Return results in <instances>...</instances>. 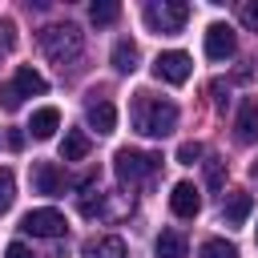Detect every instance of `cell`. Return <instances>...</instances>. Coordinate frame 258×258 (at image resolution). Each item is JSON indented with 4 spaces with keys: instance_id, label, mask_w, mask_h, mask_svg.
Listing matches in <instances>:
<instances>
[{
    "instance_id": "obj_21",
    "label": "cell",
    "mask_w": 258,
    "mask_h": 258,
    "mask_svg": "<svg viewBox=\"0 0 258 258\" xmlns=\"http://www.w3.org/2000/svg\"><path fill=\"white\" fill-rule=\"evenodd\" d=\"M12 198H16V177H12L8 165H0V214H8Z\"/></svg>"
},
{
    "instance_id": "obj_25",
    "label": "cell",
    "mask_w": 258,
    "mask_h": 258,
    "mask_svg": "<svg viewBox=\"0 0 258 258\" xmlns=\"http://www.w3.org/2000/svg\"><path fill=\"white\" fill-rule=\"evenodd\" d=\"M238 20H242V28L258 32V0H246V4L238 8Z\"/></svg>"
},
{
    "instance_id": "obj_16",
    "label": "cell",
    "mask_w": 258,
    "mask_h": 258,
    "mask_svg": "<svg viewBox=\"0 0 258 258\" xmlns=\"http://www.w3.org/2000/svg\"><path fill=\"white\" fill-rule=\"evenodd\" d=\"M238 141H258V101H242L238 109Z\"/></svg>"
},
{
    "instance_id": "obj_10",
    "label": "cell",
    "mask_w": 258,
    "mask_h": 258,
    "mask_svg": "<svg viewBox=\"0 0 258 258\" xmlns=\"http://www.w3.org/2000/svg\"><path fill=\"white\" fill-rule=\"evenodd\" d=\"M85 258H125V238L117 234H97L85 242Z\"/></svg>"
},
{
    "instance_id": "obj_28",
    "label": "cell",
    "mask_w": 258,
    "mask_h": 258,
    "mask_svg": "<svg viewBox=\"0 0 258 258\" xmlns=\"http://www.w3.org/2000/svg\"><path fill=\"white\" fill-rule=\"evenodd\" d=\"M250 173H254V177H258V161H254V165H250Z\"/></svg>"
},
{
    "instance_id": "obj_14",
    "label": "cell",
    "mask_w": 258,
    "mask_h": 258,
    "mask_svg": "<svg viewBox=\"0 0 258 258\" xmlns=\"http://www.w3.org/2000/svg\"><path fill=\"white\" fill-rule=\"evenodd\" d=\"M89 149H93V141H89L85 129H69L64 141H60V157H64V161H85Z\"/></svg>"
},
{
    "instance_id": "obj_12",
    "label": "cell",
    "mask_w": 258,
    "mask_h": 258,
    "mask_svg": "<svg viewBox=\"0 0 258 258\" xmlns=\"http://www.w3.org/2000/svg\"><path fill=\"white\" fill-rule=\"evenodd\" d=\"M12 85H16V93H20V97H40V93H48V81H44L32 64H20V69H16V77H12Z\"/></svg>"
},
{
    "instance_id": "obj_5",
    "label": "cell",
    "mask_w": 258,
    "mask_h": 258,
    "mask_svg": "<svg viewBox=\"0 0 258 258\" xmlns=\"http://www.w3.org/2000/svg\"><path fill=\"white\" fill-rule=\"evenodd\" d=\"M20 230L32 234V238H60V234L69 230V222H64L60 210L44 206V210H28V214L20 218Z\"/></svg>"
},
{
    "instance_id": "obj_30",
    "label": "cell",
    "mask_w": 258,
    "mask_h": 258,
    "mask_svg": "<svg viewBox=\"0 0 258 258\" xmlns=\"http://www.w3.org/2000/svg\"><path fill=\"white\" fill-rule=\"evenodd\" d=\"M0 52H4V48H0Z\"/></svg>"
},
{
    "instance_id": "obj_23",
    "label": "cell",
    "mask_w": 258,
    "mask_h": 258,
    "mask_svg": "<svg viewBox=\"0 0 258 258\" xmlns=\"http://www.w3.org/2000/svg\"><path fill=\"white\" fill-rule=\"evenodd\" d=\"M222 181H226V165H222L218 157H210V161H206V185H210V189H222Z\"/></svg>"
},
{
    "instance_id": "obj_20",
    "label": "cell",
    "mask_w": 258,
    "mask_h": 258,
    "mask_svg": "<svg viewBox=\"0 0 258 258\" xmlns=\"http://www.w3.org/2000/svg\"><path fill=\"white\" fill-rule=\"evenodd\" d=\"M198 258H238V250H234L226 238H210V242H202Z\"/></svg>"
},
{
    "instance_id": "obj_17",
    "label": "cell",
    "mask_w": 258,
    "mask_h": 258,
    "mask_svg": "<svg viewBox=\"0 0 258 258\" xmlns=\"http://www.w3.org/2000/svg\"><path fill=\"white\" fill-rule=\"evenodd\" d=\"M153 254H157V258H185V238H181L177 230H165V234H157Z\"/></svg>"
},
{
    "instance_id": "obj_22",
    "label": "cell",
    "mask_w": 258,
    "mask_h": 258,
    "mask_svg": "<svg viewBox=\"0 0 258 258\" xmlns=\"http://www.w3.org/2000/svg\"><path fill=\"white\" fill-rule=\"evenodd\" d=\"M202 153H206V149H202V141H181V145H177V161H181V165L202 161Z\"/></svg>"
},
{
    "instance_id": "obj_1",
    "label": "cell",
    "mask_w": 258,
    "mask_h": 258,
    "mask_svg": "<svg viewBox=\"0 0 258 258\" xmlns=\"http://www.w3.org/2000/svg\"><path fill=\"white\" fill-rule=\"evenodd\" d=\"M133 129L145 133V137H165V133H173V129H177V105H173V101H161V97H149V93H137Z\"/></svg>"
},
{
    "instance_id": "obj_8",
    "label": "cell",
    "mask_w": 258,
    "mask_h": 258,
    "mask_svg": "<svg viewBox=\"0 0 258 258\" xmlns=\"http://www.w3.org/2000/svg\"><path fill=\"white\" fill-rule=\"evenodd\" d=\"M32 189L44 198L64 194V169H56L52 161H32Z\"/></svg>"
},
{
    "instance_id": "obj_27",
    "label": "cell",
    "mask_w": 258,
    "mask_h": 258,
    "mask_svg": "<svg viewBox=\"0 0 258 258\" xmlns=\"http://www.w3.org/2000/svg\"><path fill=\"white\" fill-rule=\"evenodd\" d=\"M8 145H12V149H20V145H24V133H16V129H12V133H8Z\"/></svg>"
},
{
    "instance_id": "obj_24",
    "label": "cell",
    "mask_w": 258,
    "mask_h": 258,
    "mask_svg": "<svg viewBox=\"0 0 258 258\" xmlns=\"http://www.w3.org/2000/svg\"><path fill=\"white\" fill-rule=\"evenodd\" d=\"M20 101H24V97L16 93V85H12V81H8V85H0V109H4V113L20 109Z\"/></svg>"
},
{
    "instance_id": "obj_15",
    "label": "cell",
    "mask_w": 258,
    "mask_h": 258,
    "mask_svg": "<svg viewBox=\"0 0 258 258\" xmlns=\"http://www.w3.org/2000/svg\"><path fill=\"white\" fill-rule=\"evenodd\" d=\"M250 210H254V198H250V194H230L226 206H222V222H226V226H242V222L250 218Z\"/></svg>"
},
{
    "instance_id": "obj_13",
    "label": "cell",
    "mask_w": 258,
    "mask_h": 258,
    "mask_svg": "<svg viewBox=\"0 0 258 258\" xmlns=\"http://www.w3.org/2000/svg\"><path fill=\"white\" fill-rule=\"evenodd\" d=\"M60 129V113L52 109V105H44V109H36L32 113V121H28V133L36 137V141H44V137H52Z\"/></svg>"
},
{
    "instance_id": "obj_7",
    "label": "cell",
    "mask_w": 258,
    "mask_h": 258,
    "mask_svg": "<svg viewBox=\"0 0 258 258\" xmlns=\"http://www.w3.org/2000/svg\"><path fill=\"white\" fill-rule=\"evenodd\" d=\"M234 48H238V36H234V28L230 24H210L206 28V56L210 60H226V56H234Z\"/></svg>"
},
{
    "instance_id": "obj_9",
    "label": "cell",
    "mask_w": 258,
    "mask_h": 258,
    "mask_svg": "<svg viewBox=\"0 0 258 258\" xmlns=\"http://www.w3.org/2000/svg\"><path fill=\"white\" fill-rule=\"evenodd\" d=\"M169 210H173L177 218H198V210H202L198 185H189V181H177V185H173V194H169Z\"/></svg>"
},
{
    "instance_id": "obj_2",
    "label": "cell",
    "mask_w": 258,
    "mask_h": 258,
    "mask_svg": "<svg viewBox=\"0 0 258 258\" xmlns=\"http://www.w3.org/2000/svg\"><path fill=\"white\" fill-rule=\"evenodd\" d=\"M40 48H44V56L52 64L64 69V64H73L85 52V36H81L77 24H44L40 28Z\"/></svg>"
},
{
    "instance_id": "obj_29",
    "label": "cell",
    "mask_w": 258,
    "mask_h": 258,
    "mask_svg": "<svg viewBox=\"0 0 258 258\" xmlns=\"http://www.w3.org/2000/svg\"><path fill=\"white\" fill-rule=\"evenodd\" d=\"M254 238H258V230H254Z\"/></svg>"
},
{
    "instance_id": "obj_11",
    "label": "cell",
    "mask_w": 258,
    "mask_h": 258,
    "mask_svg": "<svg viewBox=\"0 0 258 258\" xmlns=\"http://www.w3.org/2000/svg\"><path fill=\"white\" fill-rule=\"evenodd\" d=\"M85 117H89V129H97V133H113V129H117V109H113V101H89Z\"/></svg>"
},
{
    "instance_id": "obj_26",
    "label": "cell",
    "mask_w": 258,
    "mask_h": 258,
    "mask_svg": "<svg viewBox=\"0 0 258 258\" xmlns=\"http://www.w3.org/2000/svg\"><path fill=\"white\" fill-rule=\"evenodd\" d=\"M4 258H32V254H28V246H24V242H12V246L4 250Z\"/></svg>"
},
{
    "instance_id": "obj_6",
    "label": "cell",
    "mask_w": 258,
    "mask_h": 258,
    "mask_svg": "<svg viewBox=\"0 0 258 258\" xmlns=\"http://www.w3.org/2000/svg\"><path fill=\"white\" fill-rule=\"evenodd\" d=\"M189 69H194V60H189V52H181V48L157 52V60H153V77H157V81H169V85L189 81Z\"/></svg>"
},
{
    "instance_id": "obj_19",
    "label": "cell",
    "mask_w": 258,
    "mask_h": 258,
    "mask_svg": "<svg viewBox=\"0 0 258 258\" xmlns=\"http://www.w3.org/2000/svg\"><path fill=\"white\" fill-rule=\"evenodd\" d=\"M117 16H121V4H117V0H93V4H89V20H93L97 28H101V24H113Z\"/></svg>"
},
{
    "instance_id": "obj_3",
    "label": "cell",
    "mask_w": 258,
    "mask_h": 258,
    "mask_svg": "<svg viewBox=\"0 0 258 258\" xmlns=\"http://www.w3.org/2000/svg\"><path fill=\"white\" fill-rule=\"evenodd\" d=\"M113 169L121 177V185H137L145 177H153L161 169V153H141V149H117Z\"/></svg>"
},
{
    "instance_id": "obj_18",
    "label": "cell",
    "mask_w": 258,
    "mask_h": 258,
    "mask_svg": "<svg viewBox=\"0 0 258 258\" xmlns=\"http://www.w3.org/2000/svg\"><path fill=\"white\" fill-rule=\"evenodd\" d=\"M113 69L117 73H133L137 69V44L133 40H117L113 44Z\"/></svg>"
},
{
    "instance_id": "obj_4",
    "label": "cell",
    "mask_w": 258,
    "mask_h": 258,
    "mask_svg": "<svg viewBox=\"0 0 258 258\" xmlns=\"http://www.w3.org/2000/svg\"><path fill=\"white\" fill-rule=\"evenodd\" d=\"M145 20H149L153 32L173 36V32L185 28V20H189V4H181V0H149V4H145Z\"/></svg>"
}]
</instances>
